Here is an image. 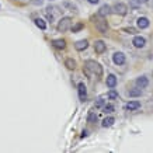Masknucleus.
<instances>
[{
	"label": "nucleus",
	"instance_id": "423d86ee",
	"mask_svg": "<svg viewBox=\"0 0 153 153\" xmlns=\"http://www.w3.org/2000/svg\"><path fill=\"white\" fill-rule=\"evenodd\" d=\"M77 88H79L80 101H86V97H87V91H86V86H84V83H79Z\"/></svg>",
	"mask_w": 153,
	"mask_h": 153
},
{
	"label": "nucleus",
	"instance_id": "2eb2a0df",
	"mask_svg": "<svg viewBox=\"0 0 153 153\" xmlns=\"http://www.w3.org/2000/svg\"><path fill=\"white\" fill-rule=\"evenodd\" d=\"M138 27L139 28H148L149 27V20L146 17H139L138 19Z\"/></svg>",
	"mask_w": 153,
	"mask_h": 153
},
{
	"label": "nucleus",
	"instance_id": "393cba45",
	"mask_svg": "<svg viewBox=\"0 0 153 153\" xmlns=\"http://www.w3.org/2000/svg\"><path fill=\"white\" fill-rule=\"evenodd\" d=\"M104 105V100H98L97 102H96V108H100V107Z\"/></svg>",
	"mask_w": 153,
	"mask_h": 153
},
{
	"label": "nucleus",
	"instance_id": "f8f14e48",
	"mask_svg": "<svg viewBox=\"0 0 153 153\" xmlns=\"http://www.w3.org/2000/svg\"><path fill=\"white\" fill-rule=\"evenodd\" d=\"M88 47V42L86 41V39H82V41H77L76 44H74V48L77 49V51H83V49H86V48Z\"/></svg>",
	"mask_w": 153,
	"mask_h": 153
},
{
	"label": "nucleus",
	"instance_id": "7ed1b4c3",
	"mask_svg": "<svg viewBox=\"0 0 153 153\" xmlns=\"http://www.w3.org/2000/svg\"><path fill=\"white\" fill-rule=\"evenodd\" d=\"M94 23H96V28H97L100 33H102V34L107 33V30H108V24H107V21L104 19H100V20L97 19Z\"/></svg>",
	"mask_w": 153,
	"mask_h": 153
},
{
	"label": "nucleus",
	"instance_id": "bb28decb",
	"mask_svg": "<svg viewBox=\"0 0 153 153\" xmlns=\"http://www.w3.org/2000/svg\"><path fill=\"white\" fill-rule=\"evenodd\" d=\"M88 3H91V4H96V3H98V0H88Z\"/></svg>",
	"mask_w": 153,
	"mask_h": 153
},
{
	"label": "nucleus",
	"instance_id": "4468645a",
	"mask_svg": "<svg viewBox=\"0 0 153 153\" xmlns=\"http://www.w3.org/2000/svg\"><path fill=\"white\" fill-rule=\"evenodd\" d=\"M107 86L110 88H112V87H115L117 86V77L114 76V74H110L108 77H107Z\"/></svg>",
	"mask_w": 153,
	"mask_h": 153
},
{
	"label": "nucleus",
	"instance_id": "39448f33",
	"mask_svg": "<svg viewBox=\"0 0 153 153\" xmlns=\"http://www.w3.org/2000/svg\"><path fill=\"white\" fill-rule=\"evenodd\" d=\"M114 10H115V13L121 14V16H125L126 11H128V7H126L124 3H117V4L114 6Z\"/></svg>",
	"mask_w": 153,
	"mask_h": 153
},
{
	"label": "nucleus",
	"instance_id": "ddd939ff",
	"mask_svg": "<svg viewBox=\"0 0 153 153\" xmlns=\"http://www.w3.org/2000/svg\"><path fill=\"white\" fill-rule=\"evenodd\" d=\"M111 13V7L108 4H104L101 6V9L98 10V16H101V17H104V16H107V14Z\"/></svg>",
	"mask_w": 153,
	"mask_h": 153
},
{
	"label": "nucleus",
	"instance_id": "9b49d317",
	"mask_svg": "<svg viewBox=\"0 0 153 153\" xmlns=\"http://www.w3.org/2000/svg\"><path fill=\"white\" fill-rule=\"evenodd\" d=\"M52 45H53V48H56V49H63V48L66 47V42H65V39H53V41H52Z\"/></svg>",
	"mask_w": 153,
	"mask_h": 153
},
{
	"label": "nucleus",
	"instance_id": "0eeeda50",
	"mask_svg": "<svg viewBox=\"0 0 153 153\" xmlns=\"http://www.w3.org/2000/svg\"><path fill=\"white\" fill-rule=\"evenodd\" d=\"M132 44H134L136 48H143L145 44H146V41H145L143 37H135L134 41H132Z\"/></svg>",
	"mask_w": 153,
	"mask_h": 153
},
{
	"label": "nucleus",
	"instance_id": "dca6fc26",
	"mask_svg": "<svg viewBox=\"0 0 153 153\" xmlns=\"http://www.w3.org/2000/svg\"><path fill=\"white\" fill-rule=\"evenodd\" d=\"M128 94H129V97H139V96H142V90H140L139 87L131 88L129 91H128Z\"/></svg>",
	"mask_w": 153,
	"mask_h": 153
},
{
	"label": "nucleus",
	"instance_id": "20e7f679",
	"mask_svg": "<svg viewBox=\"0 0 153 153\" xmlns=\"http://www.w3.org/2000/svg\"><path fill=\"white\" fill-rule=\"evenodd\" d=\"M112 60H114L115 65H122V63L125 62V55H124L122 52H115L114 56H112Z\"/></svg>",
	"mask_w": 153,
	"mask_h": 153
},
{
	"label": "nucleus",
	"instance_id": "cd10ccee",
	"mask_svg": "<svg viewBox=\"0 0 153 153\" xmlns=\"http://www.w3.org/2000/svg\"><path fill=\"white\" fill-rule=\"evenodd\" d=\"M84 136H87V131H83V132H82V138H84Z\"/></svg>",
	"mask_w": 153,
	"mask_h": 153
},
{
	"label": "nucleus",
	"instance_id": "412c9836",
	"mask_svg": "<svg viewBox=\"0 0 153 153\" xmlns=\"http://www.w3.org/2000/svg\"><path fill=\"white\" fill-rule=\"evenodd\" d=\"M104 112H105V114H111V112H114V105H112V104H107V105H104Z\"/></svg>",
	"mask_w": 153,
	"mask_h": 153
},
{
	"label": "nucleus",
	"instance_id": "a211bd4d",
	"mask_svg": "<svg viewBox=\"0 0 153 153\" xmlns=\"http://www.w3.org/2000/svg\"><path fill=\"white\" fill-rule=\"evenodd\" d=\"M65 66L68 68V69L73 70L74 68H76V62H74L73 59H66V60H65Z\"/></svg>",
	"mask_w": 153,
	"mask_h": 153
},
{
	"label": "nucleus",
	"instance_id": "4be33fe9",
	"mask_svg": "<svg viewBox=\"0 0 153 153\" xmlns=\"http://www.w3.org/2000/svg\"><path fill=\"white\" fill-rule=\"evenodd\" d=\"M87 120H88V122H91V124H93V122H97V115H96L94 112H90L87 117Z\"/></svg>",
	"mask_w": 153,
	"mask_h": 153
},
{
	"label": "nucleus",
	"instance_id": "1a4fd4ad",
	"mask_svg": "<svg viewBox=\"0 0 153 153\" xmlns=\"http://www.w3.org/2000/svg\"><path fill=\"white\" fill-rule=\"evenodd\" d=\"M139 107H140L139 101H129L125 105V110H128V111H135V110H138Z\"/></svg>",
	"mask_w": 153,
	"mask_h": 153
},
{
	"label": "nucleus",
	"instance_id": "6ab92c4d",
	"mask_svg": "<svg viewBox=\"0 0 153 153\" xmlns=\"http://www.w3.org/2000/svg\"><path fill=\"white\" fill-rule=\"evenodd\" d=\"M108 98H110V100H115V98H118V91L114 90V87L108 91Z\"/></svg>",
	"mask_w": 153,
	"mask_h": 153
},
{
	"label": "nucleus",
	"instance_id": "aec40b11",
	"mask_svg": "<svg viewBox=\"0 0 153 153\" xmlns=\"http://www.w3.org/2000/svg\"><path fill=\"white\" fill-rule=\"evenodd\" d=\"M35 24H37V27L38 28H41V30H45L47 28V24H45V21L41 19H37L35 20Z\"/></svg>",
	"mask_w": 153,
	"mask_h": 153
},
{
	"label": "nucleus",
	"instance_id": "6e6552de",
	"mask_svg": "<svg viewBox=\"0 0 153 153\" xmlns=\"http://www.w3.org/2000/svg\"><path fill=\"white\" fill-rule=\"evenodd\" d=\"M94 51L97 52V53H102V52L105 51V44L102 41H96V44H94Z\"/></svg>",
	"mask_w": 153,
	"mask_h": 153
},
{
	"label": "nucleus",
	"instance_id": "5701e85b",
	"mask_svg": "<svg viewBox=\"0 0 153 153\" xmlns=\"http://www.w3.org/2000/svg\"><path fill=\"white\" fill-rule=\"evenodd\" d=\"M83 27H84V24L83 23H79V24H76V25L72 28V31H73V33H77V31H80Z\"/></svg>",
	"mask_w": 153,
	"mask_h": 153
},
{
	"label": "nucleus",
	"instance_id": "f3484780",
	"mask_svg": "<svg viewBox=\"0 0 153 153\" xmlns=\"http://www.w3.org/2000/svg\"><path fill=\"white\" fill-rule=\"evenodd\" d=\"M114 122H115V120H114L112 117H108V118H105V120L102 121V126H104V128H108V126H111Z\"/></svg>",
	"mask_w": 153,
	"mask_h": 153
},
{
	"label": "nucleus",
	"instance_id": "b1692460",
	"mask_svg": "<svg viewBox=\"0 0 153 153\" xmlns=\"http://www.w3.org/2000/svg\"><path fill=\"white\" fill-rule=\"evenodd\" d=\"M131 6H132V9H138L140 6V1L139 0H131Z\"/></svg>",
	"mask_w": 153,
	"mask_h": 153
},
{
	"label": "nucleus",
	"instance_id": "c85d7f7f",
	"mask_svg": "<svg viewBox=\"0 0 153 153\" xmlns=\"http://www.w3.org/2000/svg\"><path fill=\"white\" fill-rule=\"evenodd\" d=\"M140 3H146V1H148V0H139Z\"/></svg>",
	"mask_w": 153,
	"mask_h": 153
},
{
	"label": "nucleus",
	"instance_id": "f03ea898",
	"mask_svg": "<svg viewBox=\"0 0 153 153\" xmlns=\"http://www.w3.org/2000/svg\"><path fill=\"white\" fill-rule=\"evenodd\" d=\"M70 25H72V20H70L69 17H63V19L59 21V24H58V31L65 33V31H68L70 28Z\"/></svg>",
	"mask_w": 153,
	"mask_h": 153
},
{
	"label": "nucleus",
	"instance_id": "a878e982",
	"mask_svg": "<svg viewBox=\"0 0 153 153\" xmlns=\"http://www.w3.org/2000/svg\"><path fill=\"white\" fill-rule=\"evenodd\" d=\"M125 31H126V33H129V34H135V33H136V30H135V28H125Z\"/></svg>",
	"mask_w": 153,
	"mask_h": 153
},
{
	"label": "nucleus",
	"instance_id": "f257e3e1",
	"mask_svg": "<svg viewBox=\"0 0 153 153\" xmlns=\"http://www.w3.org/2000/svg\"><path fill=\"white\" fill-rule=\"evenodd\" d=\"M83 72H84L86 74L94 73V74H97V76H101L102 69H101V66L98 65L97 62H94V60H87V62L84 63Z\"/></svg>",
	"mask_w": 153,
	"mask_h": 153
},
{
	"label": "nucleus",
	"instance_id": "9d476101",
	"mask_svg": "<svg viewBox=\"0 0 153 153\" xmlns=\"http://www.w3.org/2000/svg\"><path fill=\"white\" fill-rule=\"evenodd\" d=\"M148 84H149V82H148V79H146L145 76H140V77L136 79V86H138L139 88H145Z\"/></svg>",
	"mask_w": 153,
	"mask_h": 153
}]
</instances>
